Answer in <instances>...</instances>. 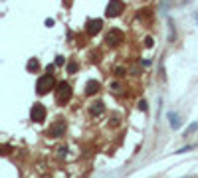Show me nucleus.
I'll return each mask as SVG.
<instances>
[{
	"label": "nucleus",
	"instance_id": "nucleus-1",
	"mask_svg": "<svg viewBox=\"0 0 198 178\" xmlns=\"http://www.w3.org/2000/svg\"><path fill=\"white\" fill-rule=\"evenodd\" d=\"M56 87H58V83H56V79H53V75H50V73L40 75L38 81H36V93L38 95H46V93H50V91H56Z\"/></svg>",
	"mask_w": 198,
	"mask_h": 178
},
{
	"label": "nucleus",
	"instance_id": "nucleus-2",
	"mask_svg": "<svg viewBox=\"0 0 198 178\" xmlns=\"http://www.w3.org/2000/svg\"><path fill=\"white\" fill-rule=\"evenodd\" d=\"M71 95H73V91H71V85H69L67 81L58 83V87H56V103L58 105L69 103V101H71Z\"/></svg>",
	"mask_w": 198,
	"mask_h": 178
},
{
	"label": "nucleus",
	"instance_id": "nucleus-3",
	"mask_svg": "<svg viewBox=\"0 0 198 178\" xmlns=\"http://www.w3.org/2000/svg\"><path fill=\"white\" fill-rule=\"evenodd\" d=\"M123 42H125V34H123V30H119V28H111L109 32H107L105 44L109 46V48H117V46H121Z\"/></svg>",
	"mask_w": 198,
	"mask_h": 178
},
{
	"label": "nucleus",
	"instance_id": "nucleus-4",
	"mask_svg": "<svg viewBox=\"0 0 198 178\" xmlns=\"http://www.w3.org/2000/svg\"><path fill=\"white\" fill-rule=\"evenodd\" d=\"M125 10V2L123 0H109L105 6V16L107 18H119Z\"/></svg>",
	"mask_w": 198,
	"mask_h": 178
},
{
	"label": "nucleus",
	"instance_id": "nucleus-5",
	"mask_svg": "<svg viewBox=\"0 0 198 178\" xmlns=\"http://www.w3.org/2000/svg\"><path fill=\"white\" fill-rule=\"evenodd\" d=\"M66 121H62V119H58V121H53L50 127H48V137L52 139H60L63 137V133H66Z\"/></svg>",
	"mask_w": 198,
	"mask_h": 178
},
{
	"label": "nucleus",
	"instance_id": "nucleus-6",
	"mask_svg": "<svg viewBox=\"0 0 198 178\" xmlns=\"http://www.w3.org/2000/svg\"><path fill=\"white\" fill-rule=\"evenodd\" d=\"M101 28H103V20L101 18H89L87 22H85V34L87 36H95V34H99Z\"/></svg>",
	"mask_w": 198,
	"mask_h": 178
},
{
	"label": "nucleus",
	"instance_id": "nucleus-7",
	"mask_svg": "<svg viewBox=\"0 0 198 178\" xmlns=\"http://www.w3.org/2000/svg\"><path fill=\"white\" fill-rule=\"evenodd\" d=\"M46 115H48V111H46V107L42 105V103H34L32 105V109H30V119L34 123H42L46 119Z\"/></svg>",
	"mask_w": 198,
	"mask_h": 178
},
{
	"label": "nucleus",
	"instance_id": "nucleus-8",
	"mask_svg": "<svg viewBox=\"0 0 198 178\" xmlns=\"http://www.w3.org/2000/svg\"><path fill=\"white\" fill-rule=\"evenodd\" d=\"M99 89H101V83L97 81V79H89L87 83H85V95H95V93H99Z\"/></svg>",
	"mask_w": 198,
	"mask_h": 178
},
{
	"label": "nucleus",
	"instance_id": "nucleus-9",
	"mask_svg": "<svg viewBox=\"0 0 198 178\" xmlns=\"http://www.w3.org/2000/svg\"><path fill=\"white\" fill-rule=\"evenodd\" d=\"M103 111H105V107H103L101 101H93V103L89 105V115H91V117H101Z\"/></svg>",
	"mask_w": 198,
	"mask_h": 178
},
{
	"label": "nucleus",
	"instance_id": "nucleus-10",
	"mask_svg": "<svg viewBox=\"0 0 198 178\" xmlns=\"http://www.w3.org/2000/svg\"><path fill=\"white\" fill-rule=\"evenodd\" d=\"M38 67H40L38 57H32V59H28V63H26V69H28V71H38Z\"/></svg>",
	"mask_w": 198,
	"mask_h": 178
},
{
	"label": "nucleus",
	"instance_id": "nucleus-11",
	"mask_svg": "<svg viewBox=\"0 0 198 178\" xmlns=\"http://www.w3.org/2000/svg\"><path fill=\"white\" fill-rule=\"evenodd\" d=\"M174 40H176V28H174V22L168 18V42L173 44Z\"/></svg>",
	"mask_w": 198,
	"mask_h": 178
},
{
	"label": "nucleus",
	"instance_id": "nucleus-12",
	"mask_svg": "<svg viewBox=\"0 0 198 178\" xmlns=\"http://www.w3.org/2000/svg\"><path fill=\"white\" fill-rule=\"evenodd\" d=\"M168 121H170V127L173 129H178L180 127V121H178V115H176V113H168Z\"/></svg>",
	"mask_w": 198,
	"mask_h": 178
},
{
	"label": "nucleus",
	"instance_id": "nucleus-13",
	"mask_svg": "<svg viewBox=\"0 0 198 178\" xmlns=\"http://www.w3.org/2000/svg\"><path fill=\"white\" fill-rule=\"evenodd\" d=\"M109 89L113 91V93H121V91H123V85H121V81L113 79V81H109Z\"/></svg>",
	"mask_w": 198,
	"mask_h": 178
},
{
	"label": "nucleus",
	"instance_id": "nucleus-14",
	"mask_svg": "<svg viewBox=\"0 0 198 178\" xmlns=\"http://www.w3.org/2000/svg\"><path fill=\"white\" fill-rule=\"evenodd\" d=\"M77 67H79V63L76 62V59H69V62H67V66H66L67 73H76V71H77Z\"/></svg>",
	"mask_w": 198,
	"mask_h": 178
},
{
	"label": "nucleus",
	"instance_id": "nucleus-15",
	"mask_svg": "<svg viewBox=\"0 0 198 178\" xmlns=\"http://www.w3.org/2000/svg\"><path fill=\"white\" fill-rule=\"evenodd\" d=\"M127 71H129V69H127V67H123V66H119V67H115V69H113L115 77H125Z\"/></svg>",
	"mask_w": 198,
	"mask_h": 178
},
{
	"label": "nucleus",
	"instance_id": "nucleus-16",
	"mask_svg": "<svg viewBox=\"0 0 198 178\" xmlns=\"http://www.w3.org/2000/svg\"><path fill=\"white\" fill-rule=\"evenodd\" d=\"M56 156H58V158H66V156H67V147H58Z\"/></svg>",
	"mask_w": 198,
	"mask_h": 178
},
{
	"label": "nucleus",
	"instance_id": "nucleus-17",
	"mask_svg": "<svg viewBox=\"0 0 198 178\" xmlns=\"http://www.w3.org/2000/svg\"><path fill=\"white\" fill-rule=\"evenodd\" d=\"M196 131H198V123H192V125L184 131V137H190V135H192V133H196Z\"/></svg>",
	"mask_w": 198,
	"mask_h": 178
},
{
	"label": "nucleus",
	"instance_id": "nucleus-18",
	"mask_svg": "<svg viewBox=\"0 0 198 178\" xmlns=\"http://www.w3.org/2000/svg\"><path fill=\"white\" fill-rule=\"evenodd\" d=\"M137 107H139V109H141L143 113H147V111H149V107H147V101H145V99H139Z\"/></svg>",
	"mask_w": 198,
	"mask_h": 178
},
{
	"label": "nucleus",
	"instance_id": "nucleus-19",
	"mask_svg": "<svg viewBox=\"0 0 198 178\" xmlns=\"http://www.w3.org/2000/svg\"><path fill=\"white\" fill-rule=\"evenodd\" d=\"M53 63H56V66H58V67H62V66H66V57H63V56H56V62H53Z\"/></svg>",
	"mask_w": 198,
	"mask_h": 178
},
{
	"label": "nucleus",
	"instance_id": "nucleus-20",
	"mask_svg": "<svg viewBox=\"0 0 198 178\" xmlns=\"http://www.w3.org/2000/svg\"><path fill=\"white\" fill-rule=\"evenodd\" d=\"M153 46H154V40H153L151 36H147L145 38V48H153Z\"/></svg>",
	"mask_w": 198,
	"mask_h": 178
},
{
	"label": "nucleus",
	"instance_id": "nucleus-21",
	"mask_svg": "<svg viewBox=\"0 0 198 178\" xmlns=\"http://www.w3.org/2000/svg\"><path fill=\"white\" fill-rule=\"evenodd\" d=\"M129 71H131V75H141V67H139V66H135V67H131Z\"/></svg>",
	"mask_w": 198,
	"mask_h": 178
},
{
	"label": "nucleus",
	"instance_id": "nucleus-22",
	"mask_svg": "<svg viewBox=\"0 0 198 178\" xmlns=\"http://www.w3.org/2000/svg\"><path fill=\"white\" fill-rule=\"evenodd\" d=\"M44 26H46V28H52V26H53V18H46Z\"/></svg>",
	"mask_w": 198,
	"mask_h": 178
},
{
	"label": "nucleus",
	"instance_id": "nucleus-23",
	"mask_svg": "<svg viewBox=\"0 0 198 178\" xmlns=\"http://www.w3.org/2000/svg\"><path fill=\"white\" fill-rule=\"evenodd\" d=\"M141 66H145V67H149V66H151V59H141Z\"/></svg>",
	"mask_w": 198,
	"mask_h": 178
},
{
	"label": "nucleus",
	"instance_id": "nucleus-24",
	"mask_svg": "<svg viewBox=\"0 0 198 178\" xmlns=\"http://www.w3.org/2000/svg\"><path fill=\"white\" fill-rule=\"evenodd\" d=\"M192 16H194V20H196V24H198V10H194V12H192Z\"/></svg>",
	"mask_w": 198,
	"mask_h": 178
},
{
	"label": "nucleus",
	"instance_id": "nucleus-25",
	"mask_svg": "<svg viewBox=\"0 0 198 178\" xmlns=\"http://www.w3.org/2000/svg\"><path fill=\"white\" fill-rule=\"evenodd\" d=\"M63 4H66V6H69V4H71V0H63Z\"/></svg>",
	"mask_w": 198,
	"mask_h": 178
}]
</instances>
